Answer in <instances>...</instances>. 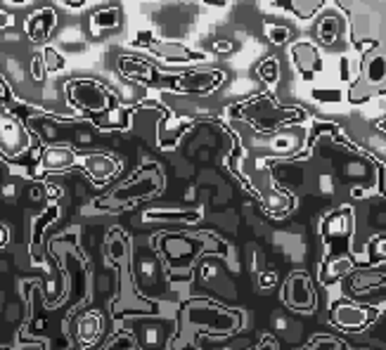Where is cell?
Returning <instances> with one entry per match:
<instances>
[{
  "instance_id": "2e32d148",
  "label": "cell",
  "mask_w": 386,
  "mask_h": 350,
  "mask_svg": "<svg viewBox=\"0 0 386 350\" xmlns=\"http://www.w3.org/2000/svg\"><path fill=\"white\" fill-rule=\"evenodd\" d=\"M15 104V95H12V88L8 86V81L3 79V74H0V107H12Z\"/></svg>"
},
{
  "instance_id": "9a60e30c",
  "label": "cell",
  "mask_w": 386,
  "mask_h": 350,
  "mask_svg": "<svg viewBox=\"0 0 386 350\" xmlns=\"http://www.w3.org/2000/svg\"><path fill=\"white\" fill-rule=\"evenodd\" d=\"M52 218H57V206H50V208L46 211V213L41 215V218L36 220V225H34V244H31V249H34V253H36V246H38V242H41L43 227H46L48 223H50Z\"/></svg>"
},
{
  "instance_id": "7a4b0ae2",
  "label": "cell",
  "mask_w": 386,
  "mask_h": 350,
  "mask_svg": "<svg viewBox=\"0 0 386 350\" xmlns=\"http://www.w3.org/2000/svg\"><path fill=\"white\" fill-rule=\"evenodd\" d=\"M76 164H79V154L71 147L57 144V147H48L46 152L41 154L38 173H59V171H67Z\"/></svg>"
},
{
  "instance_id": "30bf717a",
  "label": "cell",
  "mask_w": 386,
  "mask_h": 350,
  "mask_svg": "<svg viewBox=\"0 0 386 350\" xmlns=\"http://www.w3.org/2000/svg\"><path fill=\"white\" fill-rule=\"evenodd\" d=\"M386 81V57L384 55H372L365 64V83L379 86Z\"/></svg>"
},
{
  "instance_id": "5bb4252c",
  "label": "cell",
  "mask_w": 386,
  "mask_h": 350,
  "mask_svg": "<svg viewBox=\"0 0 386 350\" xmlns=\"http://www.w3.org/2000/svg\"><path fill=\"white\" fill-rule=\"evenodd\" d=\"M43 62H46L48 74L64 69V57H62V52H59V50H55V48H50V46H46V50H43Z\"/></svg>"
},
{
  "instance_id": "277c9868",
  "label": "cell",
  "mask_w": 386,
  "mask_h": 350,
  "mask_svg": "<svg viewBox=\"0 0 386 350\" xmlns=\"http://www.w3.org/2000/svg\"><path fill=\"white\" fill-rule=\"evenodd\" d=\"M157 187H159L157 177H145V175H142V177H137V180L128 182V185L119 187V190L114 192L112 197L107 199V202L112 204V206H124V204H131L137 197H147V194L157 192Z\"/></svg>"
},
{
  "instance_id": "7c38bea8",
  "label": "cell",
  "mask_w": 386,
  "mask_h": 350,
  "mask_svg": "<svg viewBox=\"0 0 386 350\" xmlns=\"http://www.w3.org/2000/svg\"><path fill=\"white\" fill-rule=\"evenodd\" d=\"M339 36V19L336 17H325L318 24V38L325 43V46H332Z\"/></svg>"
},
{
  "instance_id": "4316f807",
  "label": "cell",
  "mask_w": 386,
  "mask_h": 350,
  "mask_svg": "<svg viewBox=\"0 0 386 350\" xmlns=\"http://www.w3.org/2000/svg\"><path fill=\"white\" fill-rule=\"evenodd\" d=\"M24 350H38V348H24Z\"/></svg>"
},
{
  "instance_id": "e0dca14e",
  "label": "cell",
  "mask_w": 386,
  "mask_h": 350,
  "mask_svg": "<svg viewBox=\"0 0 386 350\" xmlns=\"http://www.w3.org/2000/svg\"><path fill=\"white\" fill-rule=\"evenodd\" d=\"M349 270H351V260H349V258L334 260V263H332V270H329V277H325V280H339V277L346 275Z\"/></svg>"
},
{
  "instance_id": "5b68a950",
  "label": "cell",
  "mask_w": 386,
  "mask_h": 350,
  "mask_svg": "<svg viewBox=\"0 0 386 350\" xmlns=\"http://www.w3.org/2000/svg\"><path fill=\"white\" fill-rule=\"evenodd\" d=\"M81 166H84L88 177L95 182H107L109 177H114V173L119 171L117 159L107 157V154H86Z\"/></svg>"
},
{
  "instance_id": "6da1fadb",
  "label": "cell",
  "mask_w": 386,
  "mask_h": 350,
  "mask_svg": "<svg viewBox=\"0 0 386 350\" xmlns=\"http://www.w3.org/2000/svg\"><path fill=\"white\" fill-rule=\"evenodd\" d=\"M67 97L74 107L84 109L90 114H104L112 107L114 97L107 88H102L97 81H69L67 83Z\"/></svg>"
},
{
  "instance_id": "d6986e66",
  "label": "cell",
  "mask_w": 386,
  "mask_h": 350,
  "mask_svg": "<svg viewBox=\"0 0 386 350\" xmlns=\"http://www.w3.org/2000/svg\"><path fill=\"white\" fill-rule=\"evenodd\" d=\"M349 227H346V218H344V215H334V218H327V225H325V230L332 232V235H334V232H346Z\"/></svg>"
},
{
  "instance_id": "52a82bcc",
  "label": "cell",
  "mask_w": 386,
  "mask_h": 350,
  "mask_svg": "<svg viewBox=\"0 0 386 350\" xmlns=\"http://www.w3.org/2000/svg\"><path fill=\"white\" fill-rule=\"evenodd\" d=\"M137 346L142 350H164L168 341V327L166 324H142L137 329Z\"/></svg>"
},
{
  "instance_id": "d4e9b609",
  "label": "cell",
  "mask_w": 386,
  "mask_h": 350,
  "mask_svg": "<svg viewBox=\"0 0 386 350\" xmlns=\"http://www.w3.org/2000/svg\"><path fill=\"white\" fill-rule=\"evenodd\" d=\"M8 3H12V5H26L29 0H8Z\"/></svg>"
},
{
  "instance_id": "cb8c5ba5",
  "label": "cell",
  "mask_w": 386,
  "mask_h": 350,
  "mask_svg": "<svg viewBox=\"0 0 386 350\" xmlns=\"http://www.w3.org/2000/svg\"><path fill=\"white\" fill-rule=\"evenodd\" d=\"M270 282H275V275H266V277H263V280H261V284H263V286H268Z\"/></svg>"
},
{
  "instance_id": "ffe728a7",
  "label": "cell",
  "mask_w": 386,
  "mask_h": 350,
  "mask_svg": "<svg viewBox=\"0 0 386 350\" xmlns=\"http://www.w3.org/2000/svg\"><path fill=\"white\" fill-rule=\"evenodd\" d=\"M270 38H273L278 46H282V43H287V38H289V31H287V29H278V26H275V29H270Z\"/></svg>"
},
{
  "instance_id": "603a6c76",
  "label": "cell",
  "mask_w": 386,
  "mask_h": 350,
  "mask_svg": "<svg viewBox=\"0 0 386 350\" xmlns=\"http://www.w3.org/2000/svg\"><path fill=\"white\" fill-rule=\"evenodd\" d=\"M59 3H64L67 8H84V5L90 3V0H59Z\"/></svg>"
},
{
  "instance_id": "ba28073f",
  "label": "cell",
  "mask_w": 386,
  "mask_h": 350,
  "mask_svg": "<svg viewBox=\"0 0 386 350\" xmlns=\"http://www.w3.org/2000/svg\"><path fill=\"white\" fill-rule=\"evenodd\" d=\"M102 334V320L97 313H84L76 320V341L81 346H93Z\"/></svg>"
},
{
  "instance_id": "3957f363",
  "label": "cell",
  "mask_w": 386,
  "mask_h": 350,
  "mask_svg": "<svg viewBox=\"0 0 386 350\" xmlns=\"http://www.w3.org/2000/svg\"><path fill=\"white\" fill-rule=\"evenodd\" d=\"M55 24H57V14H55V10L41 8L26 17V36H29L36 46H43V43H48V38H50Z\"/></svg>"
},
{
  "instance_id": "8fae6325",
  "label": "cell",
  "mask_w": 386,
  "mask_h": 350,
  "mask_svg": "<svg viewBox=\"0 0 386 350\" xmlns=\"http://www.w3.org/2000/svg\"><path fill=\"white\" fill-rule=\"evenodd\" d=\"M93 29H117L119 26V10L117 8H104L100 12L93 14Z\"/></svg>"
},
{
  "instance_id": "484cf974",
  "label": "cell",
  "mask_w": 386,
  "mask_h": 350,
  "mask_svg": "<svg viewBox=\"0 0 386 350\" xmlns=\"http://www.w3.org/2000/svg\"><path fill=\"white\" fill-rule=\"evenodd\" d=\"M382 253H384V255H386V242H384V244H382Z\"/></svg>"
},
{
  "instance_id": "7402d4cb",
  "label": "cell",
  "mask_w": 386,
  "mask_h": 350,
  "mask_svg": "<svg viewBox=\"0 0 386 350\" xmlns=\"http://www.w3.org/2000/svg\"><path fill=\"white\" fill-rule=\"evenodd\" d=\"M8 242H10V230L3 223H0V249H3Z\"/></svg>"
},
{
  "instance_id": "4fadbf2b",
  "label": "cell",
  "mask_w": 386,
  "mask_h": 350,
  "mask_svg": "<svg viewBox=\"0 0 386 350\" xmlns=\"http://www.w3.org/2000/svg\"><path fill=\"white\" fill-rule=\"evenodd\" d=\"M150 48L166 59H180V62L187 59V50L183 46H175V43H150Z\"/></svg>"
},
{
  "instance_id": "8992f818",
  "label": "cell",
  "mask_w": 386,
  "mask_h": 350,
  "mask_svg": "<svg viewBox=\"0 0 386 350\" xmlns=\"http://www.w3.org/2000/svg\"><path fill=\"white\" fill-rule=\"evenodd\" d=\"M369 320H372V313L358 308V305L341 303L334 308V322L344 329H363Z\"/></svg>"
},
{
  "instance_id": "44dd1931",
  "label": "cell",
  "mask_w": 386,
  "mask_h": 350,
  "mask_svg": "<svg viewBox=\"0 0 386 350\" xmlns=\"http://www.w3.org/2000/svg\"><path fill=\"white\" fill-rule=\"evenodd\" d=\"M12 14H10V12H5V10L3 8H0V31H3V29H10V26H12Z\"/></svg>"
},
{
  "instance_id": "9c48e42d",
  "label": "cell",
  "mask_w": 386,
  "mask_h": 350,
  "mask_svg": "<svg viewBox=\"0 0 386 350\" xmlns=\"http://www.w3.org/2000/svg\"><path fill=\"white\" fill-rule=\"evenodd\" d=\"M287 301L299 310L313 308V291L308 289L303 275H296L294 280H289V284H287Z\"/></svg>"
},
{
  "instance_id": "ac0fdd59",
  "label": "cell",
  "mask_w": 386,
  "mask_h": 350,
  "mask_svg": "<svg viewBox=\"0 0 386 350\" xmlns=\"http://www.w3.org/2000/svg\"><path fill=\"white\" fill-rule=\"evenodd\" d=\"M31 74H34L36 81L46 79L48 69H46V62H43V55H34V59H31Z\"/></svg>"
}]
</instances>
